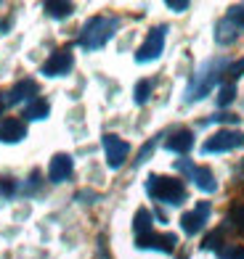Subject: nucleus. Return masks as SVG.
I'll list each match as a JSON object with an SVG mask.
<instances>
[{
    "mask_svg": "<svg viewBox=\"0 0 244 259\" xmlns=\"http://www.w3.org/2000/svg\"><path fill=\"white\" fill-rule=\"evenodd\" d=\"M146 191L154 201H162V204H172L178 206L186 201V185L176 178H162V175H152L146 180Z\"/></svg>",
    "mask_w": 244,
    "mask_h": 259,
    "instance_id": "f257e3e1",
    "label": "nucleus"
},
{
    "mask_svg": "<svg viewBox=\"0 0 244 259\" xmlns=\"http://www.w3.org/2000/svg\"><path fill=\"white\" fill-rule=\"evenodd\" d=\"M117 24H120L117 19H107V16L90 19L88 24L83 27V32H80V45H83L85 51H98L101 45H107L112 40Z\"/></svg>",
    "mask_w": 244,
    "mask_h": 259,
    "instance_id": "f03ea898",
    "label": "nucleus"
},
{
    "mask_svg": "<svg viewBox=\"0 0 244 259\" xmlns=\"http://www.w3.org/2000/svg\"><path fill=\"white\" fill-rule=\"evenodd\" d=\"M226 66L223 58H215V61H207L199 72H196V77L191 79V85L189 90H186V101L194 103V101H202L207 93H210L215 85H218V79H220V69Z\"/></svg>",
    "mask_w": 244,
    "mask_h": 259,
    "instance_id": "7ed1b4c3",
    "label": "nucleus"
},
{
    "mask_svg": "<svg viewBox=\"0 0 244 259\" xmlns=\"http://www.w3.org/2000/svg\"><path fill=\"white\" fill-rule=\"evenodd\" d=\"M244 146V135L239 130H218L213 138L204 140L202 151L204 154H223V151H234Z\"/></svg>",
    "mask_w": 244,
    "mask_h": 259,
    "instance_id": "20e7f679",
    "label": "nucleus"
},
{
    "mask_svg": "<svg viewBox=\"0 0 244 259\" xmlns=\"http://www.w3.org/2000/svg\"><path fill=\"white\" fill-rule=\"evenodd\" d=\"M176 169L189 175V178L194 180V185L199 188L202 193H215V191H218V183H215L213 169H207V167H194V164H191V161H186V159L176 161Z\"/></svg>",
    "mask_w": 244,
    "mask_h": 259,
    "instance_id": "39448f33",
    "label": "nucleus"
},
{
    "mask_svg": "<svg viewBox=\"0 0 244 259\" xmlns=\"http://www.w3.org/2000/svg\"><path fill=\"white\" fill-rule=\"evenodd\" d=\"M165 32L167 27H154L149 32V37L144 40V45L135 51V61L138 64H149V61H157L162 56V48H165Z\"/></svg>",
    "mask_w": 244,
    "mask_h": 259,
    "instance_id": "423d86ee",
    "label": "nucleus"
},
{
    "mask_svg": "<svg viewBox=\"0 0 244 259\" xmlns=\"http://www.w3.org/2000/svg\"><path fill=\"white\" fill-rule=\"evenodd\" d=\"M176 243H178V235H172V233H154V230L135 238L138 249H157V251H165V254H170L172 249H176Z\"/></svg>",
    "mask_w": 244,
    "mask_h": 259,
    "instance_id": "0eeeda50",
    "label": "nucleus"
},
{
    "mask_svg": "<svg viewBox=\"0 0 244 259\" xmlns=\"http://www.w3.org/2000/svg\"><path fill=\"white\" fill-rule=\"evenodd\" d=\"M103 151H107V164L109 167L120 169L125 164V159H127V154H130V146L117 135H103Z\"/></svg>",
    "mask_w": 244,
    "mask_h": 259,
    "instance_id": "6e6552de",
    "label": "nucleus"
},
{
    "mask_svg": "<svg viewBox=\"0 0 244 259\" xmlns=\"http://www.w3.org/2000/svg\"><path fill=\"white\" fill-rule=\"evenodd\" d=\"M72 66H75L72 51H69V48H61V51L51 53V58L43 64V74H45V77H61V74H66Z\"/></svg>",
    "mask_w": 244,
    "mask_h": 259,
    "instance_id": "1a4fd4ad",
    "label": "nucleus"
},
{
    "mask_svg": "<svg viewBox=\"0 0 244 259\" xmlns=\"http://www.w3.org/2000/svg\"><path fill=\"white\" fill-rule=\"evenodd\" d=\"M207 217H210V204H207V201H199L194 211H186V214L181 217V228H183V233L196 235V233L204 228Z\"/></svg>",
    "mask_w": 244,
    "mask_h": 259,
    "instance_id": "9d476101",
    "label": "nucleus"
},
{
    "mask_svg": "<svg viewBox=\"0 0 244 259\" xmlns=\"http://www.w3.org/2000/svg\"><path fill=\"white\" fill-rule=\"evenodd\" d=\"M24 138H27V124L21 119L8 116V119L0 122V143H19Z\"/></svg>",
    "mask_w": 244,
    "mask_h": 259,
    "instance_id": "9b49d317",
    "label": "nucleus"
},
{
    "mask_svg": "<svg viewBox=\"0 0 244 259\" xmlns=\"http://www.w3.org/2000/svg\"><path fill=\"white\" fill-rule=\"evenodd\" d=\"M72 169H75L72 156H66V154H56V156L51 159L48 178H51V183H64V180L72 178Z\"/></svg>",
    "mask_w": 244,
    "mask_h": 259,
    "instance_id": "f8f14e48",
    "label": "nucleus"
},
{
    "mask_svg": "<svg viewBox=\"0 0 244 259\" xmlns=\"http://www.w3.org/2000/svg\"><path fill=\"white\" fill-rule=\"evenodd\" d=\"M32 96H38V82H34V79H21V82H16V85L6 93V101L3 103L16 106L21 101H29Z\"/></svg>",
    "mask_w": 244,
    "mask_h": 259,
    "instance_id": "ddd939ff",
    "label": "nucleus"
},
{
    "mask_svg": "<svg viewBox=\"0 0 244 259\" xmlns=\"http://www.w3.org/2000/svg\"><path fill=\"white\" fill-rule=\"evenodd\" d=\"M165 146H167V151H172V154H189L191 146H194V133L191 130H176V133H170Z\"/></svg>",
    "mask_w": 244,
    "mask_h": 259,
    "instance_id": "4468645a",
    "label": "nucleus"
},
{
    "mask_svg": "<svg viewBox=\"0 0 244 259\" xmlns=\"http://www.w3.org/2000/svg\"><path fill=\"white\" fill-rule=\"evenodd\" d=\"M236 37H239V27L234 24V21H231V19H223V21H220V24H218L215 40H218L220 45H231Z\"/></svg>",
    "mask_w": 244,
    "mask_h": 259,
    "instance_id": "2eb2a0df",
    "label": "nucleus"
},
{
    "mask_svg": "<svg viewBox=\"0 0 244 259\" xmlns=\"http://www.w3.org/2000/svg\"><path fill=\"white\" fill-rule=\"evenodd\" d=\"M133 230H135V235L152 233V211H149V209H138L135 220H133Z\"/></svg>",
    "mask_w": 244,
    "mask_h": 259,
    "instance_id": "dca6fc26",
    "label": "nucleus"
},
{
    "mask_svg": "<svg viewBox=\"0 0 244 259\" xmlns=\"http://www.w3.org/2000/svg\"><path fill=\"white\" fill-rule=\"evenodd\" d=\"M48 114H51V106H48V101H43V98H34L27 106V111H24L27 119H45Z\"/></svg>",
    "mask_w": 244,
    "mask_h": 259,
    "instance_id": "f3484780",
    "label": "nucleus"
},
{
    "mask_svg": "<svg viewBox=\"0 0 244 259\" xmlns=\"http://www.w3.org/2000/svg\"><path fill=\"white\" fill-rule=\"evenodd\" d=\"M43 8H45V14L53 16V19H66V16L75 11L72 3H59V0H48V3H45Z\"/></svg>",
    "mask_w": 244,
    "mask_h": 259,
    "instance_id": "a211bd4d",
    "label": "nucleus"
},
{
    "mask_svg": "<svg viewBox=\"0 0 244 259\" xmlns=\"http://www.w3.org/2000/svg\"><path fill=\"white\" fill-rule=\"evenodd\" d=\"M133 96H135V103H146L149 96H152V82H149V79H141V82L135 85Z\"/></svg>",
    "mask_w": 244,
    "mask_h": 259,
    "instance_id": "6ab92c4d",
    "label": "nucleus"
},
{
    "mask_svg": "<svg viewBox=\"0 0 244 259\" xmlns=\"http://www.w3.org/2000/svg\"><path fill=\"white\" fill-rule=\"evenodd\" d=\"M234 98H236V88H234V82H228V85H223L218 93V106H228Z\"/></svg>",
    "mask_w": 244,
    "mask_h": 259,
    "instance_id": "aec40b11",
    "label": "nucleus"
},
{
    "mask_svg": "<svg viewBox=\"0 0 244 259\" xmlns=\"http://www.w3.org/2000/svg\"><path fill=\"white\" fill-rule=\"evenodd\" d=\"M218 259H244V249L241 246H223V249L218 251Z\"/></svg>",
    "mask_w": 244,
    "mask_h": 259,
    "instance_id": "412c9836",
    "label": "nucleus"
},
{
    "mask_svg": "<svg viewBox=\"0 0 244 259\" xmlns=\"http://www.w3.org/2000/svg\"><path fill=\"white\" fill-rule=\"evenodd\" d=\"M228 222H231V225H234L236 230H244V204H236L234 209H231Z\"/></svg>",
    "mask_w": 244,
    "mask_h": 259,
    "instance_id": "4be33fe9",
    "label": "nucleus"
},
{
    "mask_svg": "<svg viewBox=\"0 0 244 259\" xmlns=\"http://www.w3.org/2000/svg\"><path fill=\"white\" fill-rule=\"evenodd\" d=\"M220 241H223V233H220V230H215V233H210V235H207V238H204V249H218L220 251Z\"/></svg>",
    "mask_w": 244,
    "mask_h": 259,
    "instance_id": "5701e85b",
    "label": "nucleus"
},
{
    "mask_svg": "<svg viewBox=\"0 0 244 259\" xmlns=\"http://www.w3.org/2000/svg\"><path fill=\"white\" fill-rule=\"evenodd\" d=\"M228 19L234 21L239 29H244V6H234V8H231L228 11Z\"/></svg>",
    "mask_w": 244,
    "mask_h": 259,
    "instance_id": "b1692460",
    "label": "nucleus"
},
{
    "mask_svg": "<svg viewBox=\"0 0 244 259\" xmlns=\"http://www.w3.org/2000/svg\"><path fill=\"white\" fill-rule=\"evenodd\" d=\"M16 193V183L11 178H0V196H14Z\"/></svg>",
    "mask_w": 244,
    "mask_h": 259,
    "instance_id": "393cba45",
    "label": "nucleus"
},
{
    "mask_svg": "<svg viewBox=\"0 0 244 259\" xmlns=\"http://www.w3.org/2000/svg\"><path fill=\"white\" fill-rule=\"evenodd\" d=\"M241 74H244V58H239L236 64L228 66V77H231V79H236V77H241Z\"/></svg>",
    "mask_w": 244,
    "mask_h": 259,
    "instance_id": "a878e982",
    "label": "nucleus"
},
{
    "mask_svg": "<svg viewBox=\"0 0 244 259\" xmlns=\"http://www.w3.org/2000/svg\"><path fill=\"white\" fill-rule=\"evenodd\" d=\"M154 146H157V143H154V140H152V143H146V146L141 148V154H138V159H135V164H141V161H146V156H149V154H152V151H154Z\"/></svg>",
    "mask_w": 244,
    "mask_h": 259,
    "instance_id": "bb28decb",
    "label": "nucleus"
},
{
    "mask_svg": "<svg viewBox=\"0 0 244 259\" xmlns=\"http://www.w3.org/2000/svg\"><path fill=\"white\" fill-rule=\"evenodd\" d=\"M167 8H172V11H178V14H181V11L189 8V3H186V0H167Z\"/></svg>",
    "mask_w": 244,
    "mask_h": 259,
    "instance_id": "cd10ccee",
    "label": "nucleus"
},
{
    "mask_svg": "<svg viewBox=\"0 0 244 259\" xmlns=\"http://www.w3.org/2000/svg\"><path fill=\"white\" fill-rule=\"evenodd\" d=\"M3 106H6V103H3V101H0V114H3Z\"/></svg>",
    "mask_w": 244,
    "mask_h": 259,
    "instance_id": "c85d7f7f",
    "label": "nucleus"
}]
</instances>
